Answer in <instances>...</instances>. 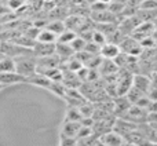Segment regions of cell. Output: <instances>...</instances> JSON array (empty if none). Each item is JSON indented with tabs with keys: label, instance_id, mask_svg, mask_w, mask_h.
<instances>
[{
	"label": "cell",
	"instance_id": "30bf717a",
	"mask_svg": "<svg viewBox=\"0 0 157 146\" xmlns=\"http://www.w3.org/2000/svg\"><path fill=\"white\" fill-rule=\"evenodd\" d=\"M99 139L106 146H123V144H124L123 136H120L119 134H116L114 131H108V133H105L103 135H101Z\"/></svg>",
	"mask_w": 157,
	"mask_h": 146
},
{
	"label": "cell",
	"instance_id": "ffe728a7",
	"mask_svg": "<svg viewBox=\"0 0 157 146\" xmlns=\"http://www.w3.org/2000/svg\"><path fill=\"white\" fill-rule=\"evenodd\" d=\"M95 139H97L95 135H90V136H86V138L76 139V146H92Z\"/></svg>",
	"mask_w": 157,
	"mask_h": 146
},
{
	"label": "cell",
	"instance_id": "3957f363",
	"mask_svg": "<svg viewBox=\"0 0 157 146\" xmlns=\"http://www.w3.org/2000/svg\"><path fill=\"white\" fill-rule=\"evenodd\" d=\"M119 48L120 52H124L125 55H130V57H138L144 52L141 43L132 36H124V39L119 44Z\"/></svg>",
	"mask_w": 157,
	"mask_h": 146
},
{
	"label": "cell",
	"instance_id": "7a4b0ae2",
	"mask_svg": "<svg viewBox=\"0 0 157 146\" xmlns=\"http://www.w3.org/2000/svg\"><path fill=\"white\" fill-rule=\"evenodd\" d=\"M0 52H2L4 57H10V58H18L22 55H26L32 52V48H26V47H22L19 44L14 43V41H0Z\"/></svg>",
	"mask_w": 157,
	"mask_h": 146
},
{
	"label": "cell",
	"instance_id": "7c38bea8",
	"mask_svg": "<svg viewBox=\"0 0 157 146\" xmlns=\"http://www.w3.org/2000/svg\"><path fill=\"white\" fill-rule=\"evenodd\" d=\"M26 83L32 84V86H36V87H40V88H44V90H48L50 84H51V80H50L48 77H46L44 75H41V73H35V75L30 76L29 79H26Z\"/></svg>",
	"mask_w": 157,
	"mask_h": 146
},
{
	"label": "cell",
	"instance_id": "2e32d148",
	"mask_svg": "<svg viewBox=\"0 0 157 146\" xmlns=\"http://www.w3.org/2000/svg\"><path fill=\"white\" fill-rule=\"evenodd\" d=\"M15 72V61L10 57H3L0 60V73Z\"/></svg>",
	"mask_w": 157,
	"mask_h": 146
},
{
	"label": "cell",
	"instance_id": "d6986e66",
	"mask_svg": "<svg viewBox=\"0 0 157 146\" xmlns=\"http://www.w3.org/2000/svg\"><path fill=\"white\" fill-rule=\"evenodd\" d=\"M86 43L87 41L84 40L83 37H80V36H76V37L72 40V43L69 44V46L72 47V50H73L75 52H78V51H83L84 47H86Z\"/></svg>",
	"mask_w": 157,
	"mask_h": 146
},
{
	"label": "cell",
	"instance_id": "52a82bcc",
	"mask_svg": "<svg viewBox=\"0 0 157 146\" xmlns=\"http://www.w3.org/2000/svg\"><path fill=\"white\" fill-rule=\"evenodd\" d=\"M80 127H81V123H78V121H62L61 128H59V136L76 139Z\"/></svg>",
	"mask_w": 157,
	"mask_h": 146
},
{
	"label": "cell",
	"instance_id": "d4e9b609",
	"mask_svg": "<svg viewBox=\"0 0 157 146\" xmlns=\"http://www.w3.org/2000/svg\"><path fill=\"white\" fill-rule=\"evenodd\" d=\"M46 2H51V3H55L57 0H46Z\"/></svg>",
	"mask_w": 157,
	"mask_h": 146
},
{
	"label": "cell",
	"instance_id": "4fadbf2b",
	"mask_svg": "<svg viewBox=\"0 0 157 146\" xmlns=\"http://www.w3.org/2000/svg\"><path fill=\"white\" fill-rule=\"evenodd\" d=\"M81 120H83V116H81L78 108H75V106H68V108H66L63 121H78L80 123Z\"/></svg>",
	"mask_w": 157,
	"mask_h": 146
},
{
	"label": "cell",
	"instance_id": "484cf974",
	"mask_svg": "<svg viewBox=\"0 0 157 146\" xmlns=\"http://www.w3.org/2000/svg\"><path fill=\"white\" fill-rule=\"evenodd\" d=\"M3 57H4V55H3V54H2V52H0V60H2V58H3Z\"/></svg>",
	"mask_w": 157,
	"mask_h": 146
},
{
	"label": "cell",
	"instance_id": "ba28073f",
	"mask_svg": "<svg viewBox=\"0 0 157 146\" xmlns=\"http://www.w3.org/2000/svg\"><path fill=\"white\" fill-rule=\"evenodd\" d=\"M132 87L144 94H147V91L150 90V77L147 75L136 73L132 77Z\"/></svg>",
	"mask_w": 157,
	"mask_h": 146
},
{
	"label": "cell",
	"instance_id": "277c9868",
	"mask_svg": "<svg viewBox=\"0 0 157 146\" xmlns=\"http://www.w3.org/2000/svg\"><path fill=\"white\" fill-rule=\"evenodd\" d=\"M119 117H123V119L128 120V121L134 123V124H142L147 120V110L141 106H136V105H131L130 108L127 109L125 113H123L121 116Z\"/></svg>",
	"mask_w": 157,
	"mask_h": 146
},
{
	"label": "cell",
	"instance_id": "cb8c5ba5",
	"mask_svg": "<svg viewBox=\"0 0 157 146\" xmlns=\"http://www.w3.org/2000/svg\"><path fill=\"white\" fill-rule=\"evenodd\" d=\"M3 90H4V87H3L2 84H0V91H3Z\"/></svg>",
	"mask_w": 157,
	"mask_h": 146
},
{
	"label": "cell",
	"instance_id": "8fae6325",
	"mask_svg": "<svg viewBox=\"0 0 157 146\" xmlns=\"http://www.w3.org/2000/svg\"><path fill=\"white\" fill-rule=\"evenodd\" d=\"M55 55L59 58L61 61H68L75 55V51L72 50V47L69 44H61L55 43Z\"/></svg>",
	"mask_w": 157,
	"mask_h": 146
},
{
	"label": "cell",
	"instance_id": "44dd1931",
	"mask_svg": "<svg viewBox=\"0 0 157 146\" xmlns=\"http://www.w3.org/2000/svg\"><path fill=\"white\" fill-rule=\"evenodd\" d=\"M59 146H76V139L59 136Z\"/></svg>",
	"mask_w": 157,
	"mask_h": 146
},
{
	"label": "cell",
	"instance_id": "8992f818",
	"mask_svg": "<svg viewBox=\"0 0 157 146\" xmlns=\"http://www.w3.org/2000/svg\"><path fill=\"white\" fill-rule=\"evenodd\" d=\"M26 83V79L22 77L17 72H8V73H0V84L3 87H11V86H18V84Z\"/></svg>",
	"mask_w": 157,
	"mask_h": 146
},
{
	"label": "cell",
	"instance_id": "6da1fadb",
	"mask_svg": "<svg viewBox=\"0 0 157 146\" xmlns=\"http://www.w3.org/2000/svg\"><path fill=\"white\" fill-rule=\"evenodd\" d=\"M15 61V72L21 75L22 77L29 79L36 73V68H37V58L30 52V54L22 55V57L14 58Z\"/></svg>",
	"mask_w": 157,
	"mask_h": 146
},
{
	"label": "cell",
	"instance_id": "603a6c76",
	"mask_svg": "<svg viewBox=\"0 0 157 146\" xmlns=\"http://www.w3.org/2000/svg\"><path fill=\"white\" fill-rule=\"evenodd\" d=\"M123 146H138V145H136V144H132V142L124 141V144H123Z\"/></svg>",
	"mask_w": 157,
	"mask_h": 146
},
{
	"label": "cell",
	"instance_id": "9a60e30c",
	"mask_svg": "<svg viewBox=\"0 0 157 146\" xmlns=\"http://www.w3.org/2000/svg\"><path fill=\"white\" fill-rule=\"evenodd\" d=\"M46 29H48L50 32H52L58 37V36H59L63 30H66V28H65L63 21H61V19H55V21H51V22H48V24H47Z\"/></svg>",
	"mask_w": 157,
	"mask_h": 146
},
{
	"label": "cell",
	"instance_id": "4316f807",
	"mask_svg": "<svg viewBox=\"0 0 157 146\" xmlns=\"http://www.w3.org/2000/svg\"><path fill=\"white\" fill-rule=\"evenodd\" d=\"M22 2H25V0H22Z\"/></svg>",
	"mask_w": 157,
	"mask_h": 146
},
{
	"label": "cell",
	"instance_id": "e0dca14e",
	"mask_svg": "<svg viewBox=\"0 0 157 146\" xmlns=\"http://www.w3.org/2000/svg\"><path fill=\"white\" fill-rule=\"evenodd\" d=\"M146 94H144V92L138 91L136 88H134V87H131L130 90H128V92L125 94V98H127L128 101H130L131 105H136V103L139 102V99H141L142 97H145Z\"/></svg>",
	"mask_w": 157,
	"mask_h": 146
},
{
	"label": "cell",
	"instance_id": "5b68a950",
	"mask_svg": "<svg viewBox=\"0 0 157 146\" xmlns=\"http://www.w3.org/2000/svg\"><path fill=\"white\" fill-rule=\"evenodd\" d=\"M32 54L36 58H43L48 57V55L55 54V43H40V41H35L32 47Z\"/></svg>",
	"mask_w": 157,
	"mask_h": 146
},
{
	"label": "cell",
	"instance_id": "ac0fdd59",
	"mask_svg": "<svg viewBox=\"0 0 157 146\" xmlns=\"http://www.w3.org/2000/svg\"><path fill=\"white\" fill-rule=\"evenodd\" d=\"M76 33L72 32V30H63L62 33H61L59 36L57 37V43H61V44H71L72 40H73L75 37H76Z\"/></svg>",
	"mask_w": 157,
	"mask_h": 146
},
{
	"label": "cell",
	"instance_id": "5bb4252c",
	"mask_svg": "<svg viewBox=\"0 0 157 146\" xmlns=\"http://www.w3.org/2000/svg\"><path fill=\"white\" fill-rule=\"evenodd\" d=\"M36 41H40V43H57V36L52 32H50L48 29H41L39 30V35L36 37Z\"/></svg>",
	"mask_w": 157,
	"mask_h": 146
},
{
	"label": "cell",
	"instance_id": "9c48e42d",
	"mask_svg": "<svg viewBox=\"0 0 157 146\" xmlns=\"http://www.w3.org/2000/svg\"><path fill=\"white\" fill-rule=\"evenodd\" d=\"M119 54H120L119 46H117V44H113V43H105L99 50V55L103 58V60L113 61Z\"/></svg>",
	"mask_w": 157,
	"mask_h": 146
},
{
	"label": "cell",
	"instance_id": "7402d4cb",
	"mask_svg": "<svg viewBox=\"0 0 157 146\" xmlns=\"http://www.w3.org/2000/svg\"><path fill=\"white\" fill-rule=\"evenodd\" d=\"M92 146H106V145L103 144V142L101 141L99 138H97V139H95V142H94V145H92Z\"/></svg>",
	"mask_w": 157,
	"mask_h": 146
}]
</instances>
